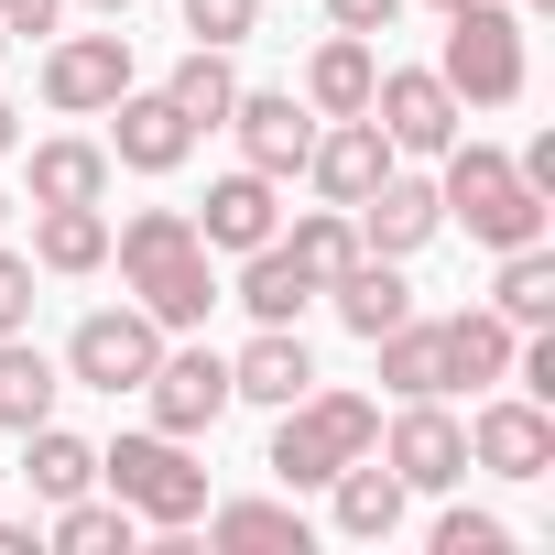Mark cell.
<instances>
[{
  "label": "cell",
  "mask_w": 555,
  "mask_h": 555,
  "mask_svg": "<svg viewBox=\"0 0 555 555\" xmlns=\"http://www.w3.org/2000/svg\"><path fill=\"white\" fill-rule=\"evenodd\" d=\"M250 23H261V0H185L196 44H250Z\"/></svg>",
  "instance_id": "836d02e7"
},
{
  "label": "cell",
  "mask_w": 555,
  "mask_h": 555,
  "mask_svg": "<svg viewBox=\"0 0 555 555\" xmlns=\"http://www.w3.org/2000/svg\"><path fill=\"white\" fill-rule=\"evenodd\" d=\"M0 44H12V34H0Z\"/></svg>",
  "instance_id": "ee69618b"
},
{
  "label": "cell",
  "mask_w": 555,
  "mask_h": 555,
  "mask_svg": "<svg viewBox=\"0 0 555 555\" xmlns=\"http://www.w3.org/2000/svg\"><path fill=\"white\" fill-rule=\"evenodd\" d=\"M240 306H250V327H295L306 306H317V284H306V261L284 250V240H261V250H240V284H229Z\"/></svg>",
  "instance_id": "44dd1931"
},
{
  "label": "cell",
  "mask_w": 555,
  "mask_h": 555,
  "mask_svg": "<svg viewBox=\"0 0 555 555\" xmlns=\"http://www.w3.org/2000/svg\"><path fill=\"white\" fill-rule=\"evenodd\" d=\"M436 77L457 88V109H512L522 77H533V55H522V12H512V0H468V12H447V55H436Z\"/></svg>",
  "instance_id": "5b68a950"
},
{
  "label": "cell",
  "mask_w": 555,
  "mask_h": 555,
  "mask_svg": "<svg viewBox=\"0 0 555 555\" xmlns=\"http://www.w3.org/2000/svg\"><path fill=\"white\" fill-rule=\"evenodd\" d=\"M207 522V544H229V555H306V512L295 501H218V512H196Z\"/></svg>",
  "instance_id": "cb8c5ba5"
},
{
  "label": "cell",
  "mask_w": 555,
  "mask_h": 555,
  "mask_svg": "<svg viewBox=\"0 0 555 555\" xmlns=\"http://www.w3.org/2000/svg\"><path fill=\"white\" fill-rule=\"evenodd\" d=\"M0 229H12V196H0Z\"/></svg>",
  "instance_id": "7bdbcfd3"
},
{
  "label": "cell",
  "mask_w": 555,
  "mask_h": 555,
  "mask_svg": "<svg viewBox=\"0 0 555 555\" xmlns=\"http://www.w3.org/2000/svg\"><path fill=\"white\" fill-rule=\"evenodd\" d=\"M490 306H501L512 327H555V250H544V240L501 250V284H490Z\"/></svg>",
  "instance_id": "f1b7e54d"
},
{
  "label": "cell",
  "mask_w": 555,
  "mask_h": 555,
  "mask_svg": "<svg viewBox=\"0 0 555 555\" xmlns=\"http://www.w3.org/2000/svg\"><path fill=\"white\" fill-rule=\"evenodd\" d=\"M109 196V142H34V207H99Z\"/></svg>",
  "instance_id": "d4e9b609"
},
{
  "label": "cell",
  "mask_w": 555,
  "mask_h": 555,
  "mask_svg": "<svg viewBox=\"0 0 555 555\" xmlns=\"http://www.w3.org/2000/svg\"><path fill=\"white\" fill-rule=\"evenodd\" d=\"M371 447H382V403L306 382V392L284 403V425H272V457H261V468L284 479V490H327V479H338L349 457H371Z\"/></svg>",
  "instance_id": "3957f363"
},
{
  "label": "cell",
  "mask_w": 555,
  "mask_h": 555,
  "mask_svg": "<svg viewBox=\"0 0 555 555\" xmlns=\"http://www.w3.org/2000/svg\"><path fill=\"white\" fill-rule=\"evenodd\" d=\"M272 229H284V196H272V175H250V164L218 175L207 207H196V240H207V250H261Z\"/></svg>",
  "instance_id": "2e32d148"
},
{
  "label": "cell",
  "mask_w": 555,
  "mask_h": 555,
  "mask_svg": "<svg viewBox=\"0 0 555 555\" xmlns=\"http://www.w3.org/2000/svg\"><path fill=\"white\" fill-rule=\"evenodd\" d=\"M44 544H55V555H131V512L77 490V501H55V533H44Z\"/></svg>",
  "instance_id": "1f68e13d"
},
{
  "label": "cell",
  "mask_w": 555,
  "mask_h": 555,
  "mask_svg": "<svg viewBox=\"0 0 555 555\" xmlns=\"http://www.w3.org/2000/svg\"><path fill=\"white\" fill-rule=\"evenodd\" d=\"M272 240L306 261V284H317V295L338 284L349 261H360V218H349V207H317V218H295V229H272Z\"/></svg>",
  "instance_id": "f546056e"
},
{
  "label": "cell",
  "mask_w": 555,
  "mask_h": 555,
  "mask_svg": "<svg viewBox=\"0 0 555 555\" xmlns=\"http://www.w3.org/2000/svg\"><path fill=\"white\" fill-rule=\"evenodd\" d=\"M66 0H0V34H55Z\"/></svg>",
  "instance_id": "8d00e7d4"
},
{
  "label": "cell",
  "mask_w": 555,
  "mask_h": 555,
  "mask_svg": "<svg viewBox=\"0 0 555 555\" xmlns=\"http://www.w3.org/2000/svg\"><path fill=\"white\" fill-rule=\"evenodd\" d=\"M109 250H120V272H131V295H142V317L175 338V327H207V306H229L218 295V272H207V240H196V218L185 207H131L120 229H109Z\"/></svg>",
  "instance_id": "6da1fadb"
},
{
  "label": "cell",
  "mask_w": 555,
  "mask_h": 555,
  "mask_svg": "<svg viewBox=\"0 0 555 555\" xmlns=\"http://www.w3.org/2000/svg\"><path fill=\"white\" fill-rule=\"evenodd\" d=\"M12 153H23V109H12V99H0V164H12Z\"/></svg>",
  "instance_id": "74e56055"
},
{
  "label": "cell",
  "mask_w": 555,
  "mask_h": 555,
  "mask_svg": "<svg viewBox=\"0 0 555 555\" xmlns=\"http://www.w3.org/2000/svg\"><path fill=\"white\" fill-rule=\"evenodd\" d=\"M371 120H382V142H392V153L436 164V153L457 142V120H468V109H457V88H447L436 66H382V77H371Z\"/></svg>",
  "instance_id": "52a82bcc"
},
{
  "label": "cell",
  "mask_w": 555,
  "mask_h": 555,
  "mask_svg": "<svg viewBox=\"0 0 555 555\" xmlns=\"http://www.w3.org/2000/svg\"><path fill=\"white\" fill-rule=\"evenodd\" d=\"M382 457H392V479H403V490H457V479H468V425L447 414V392H425V403H403V414H392Z\"/></svg>",
  "instance_id": "8fae6325"
},
{
  "label": "cell",
  "mask_w": 555,
  "mask_h": 555,
  "mask_svg": "<svg viewBox=\"0 0 555 555\" xmlns=\"http://www.w3.org/2000/svg\"><path fill=\"white\" fill-rule=\"evenodd\" d=\"M0 555H34V522H0Z\"/></svg>",
  "instance_id": "f35d334b"
},
{
  "label": "cell",
  "mask_w": 555,
  "mask_h": 555,
  "mask_svg": "<svg viewBox=\"0 0 555 555\" xmlns=\"http://www.w3.org/2000/svg\"><path fill=\"white\" fill-rule=\"evenodd\" d=\"M306 382H317V360H306L295 327H250V349L229 360V403H272V414H284Z\"/></svg>",
  "instance_id": "ac0fdd59"
},
{
  "label": "cell",
  "mask_w": 555,
  "mask_h": 555,
  "mask_svg": "<svg viewBox=\"0 0 555 555\" xmlns=\"http://www.w3.org/2000/svg\"><path fill=\"white\" fill-rule=\"evenodd\" d=\"M218 131H240V164L284 185V175H306V142H317V109H306L295 88H240Z\"/></svg>",
  "instance_id": "30bf717a"
},
{
  "label": "cell",
  "mask_w": 555,
  "mask_h": 555,
  "mask_svg": "<svg viewBox=\"0 0 555 555\" xmlns=\"http://www.w3.org/2000/svg\"><path fill=\"white\" fill-rule=\"evenodd\" d=\"M327 490H338V533H349V544H392V533H403V501H414V490L392 479V457H349Z\"/></svg>",
  "instance_id": "ffe728a7"
},
{
  "label": "cell",
  "mask_w": 555,
  "mask_h": 555,
  "mask_svg": "<svg viewBox=\"0 0 555 555\" xmlns=\"http://www.w3.org/2000/svg\"><path fill=\"white\" fill-rule=\"evenodd\" d=\"M99 479H109V501L131 512V522H153V533H185L196 512H207V468L185 457V436H120V447H99Z\"/></svg>",
  "instance_id": "277c9868"
},
{
  "label": "cell",
  "mask_w": 555,
  "mask_h": 555,
  "mask_svg": "<svg viewBox=\"0 0 555 555\" xmlns=\"http://www.w3.org/2000/svg\"><path fill=\"white\" fill-rule=\"evenodd\" d=\"M109 261V207H44L34 218V272H99Z\"/></svg>",
  "instance_id": "484cf974"
},
{
  "label": "cell",
  "mask_w": 555,
  "mask_h": 555,
  "mask_svg": "<svg viewBox=\"0 0 555 555\" xmlns=\"http://www.w3.org/2000/svg\"><path fill=\"white\" fill-rule=\"evenodd\" d=\"M327 23H338V34H392L403 0H327Z\"/></svg>",
  "instance_id": "d590c367"
},
{
  "label": "cell",
  "mask_w": 555,
  "mask_h": 555,
  "mask_svg": "<svg viewBox=\"0 0 555 555\" xmlns=\"http://www.w3.org/2000/svg\"><path fill=\"white\" fill-rule=\"evenodd\" d=\"M436 555H512V522L457 501V512H436Z\"/></svg>",
  "instance_id": "d6a6232c"
},
{
  "label": "cell",
  "mask_w": 555,
  "mask_h": 555,
  "mask_svg": "<svg viewBox=\"0 0 555 555\" xmlns=\"http://www.w3.org/2000/svg\"><path fill=\"white\" fill-rule=\"evenodd\" d=\"M23 490H34V501H77V490H99V447L66 436L55 414L23 425Z\"/></svg>",
  "instance_id": "603a6c76"
},
{
  "label": "cell",
  "mask_w": 555,
  "mask_h": 555,
  "mask_svg": "<svg viewBox=\"0 0 555 555\" xmlns=\"http://www.w3.org/2000/svg\"><path fill=\"white\" fill-rule=\"evenodd\" d=\"M164 99H175L196 131H218V120H229V99H240V77H229V44H196V55L164 77Z\"/></svg>",
  "instance_id": "4dcf8cb0"
},
{
  "label": "cell",
  "mask_w": 555,
  "mask_h": 555,
  "mask_svg": "<svg viewBox=\"0 0 555 555\" xmlns=\"http://www.w3.org/2000/svg\"><path fill=\"white\" fill-rule=\"evenodd\" d=\"M392 164H403V153L382 142V120H371V109H349V120H327V131L306 142V175H317V196H327V207H360Z\"/></svg>",
  "instance_id": "4fadbf2b"
},
{
  "label": "cell",
  "mask_w": 555,
  "mask_h": 555,
  "mask_svg": "<svg viewBox=\"0 0 555 555\" xmlns=\"http://www.w3.org/2000/svg\"><path fill=\"white\" fill-rule=\"evenodd\" d=\"M512 12H544V0H512Z\"/></svg>",
  "instance_id": "b9f144b4"
},
{
  "label": "cell",
  "mask_w": 555,
  "mask_h": 555,
  "mask_svg": "<svg viewBox=\"0 0 555 555\" xmlns=\"http://www.w3.org/2000/svg\"><path fill=\"white\" fill-rule=\"evenodd\" d=\"M120 88H142L131 77V34H66V44H44V109L99 120Z\"/></svg>",
  "instance_id": "9c48e42d"
},
{
  "label": "cell",
  "mask_w": 555,
  "mask_h": 555,
  "mask_svg": "<svg viewBox=\"0 0 555 555\" xmlns=\"http://www.w3.org/2000/svg\"><path fill=\"white\" fill-rule=\"evenodd\" d=\"M327 306H338V327H349V338H382V327H403V317H414V284H403V261L360 250L338 284H327Z\"/></svg>",
  "instance_id": "d6986e66"
},
{
  "label": "cell",
  "mask_w": 555,
  "mask_h": 555,
  "mask_svg": "<svg viewBox=\"0 0 555 555\" xmlns=\"http://www.w3.org/2000/svg\"><path fill=\"white\" fill-rule=\"evenodd\" d=\"M425 12H468V0H425Z\"/></svg>",
  "instance_id": "60d3db41"
},
{
  "label": "cell",
  "mask_w": 555,
  "mask_h": 555,
  "mask_svg": "<svg viewBox=\"0 0 555 555\" xmlns=\"http://www.w3.org/2000/svg\"><path fill=\"white\" fill-rule=\"evenodd\" d=\"M55 392H66V371L12 327V338H0V425H12V436H23V425H44V414H55Z\"/></svg>",
  "instance_id": "83f0119b"
},
{
  "label": "cell",
  "mask_w": 555,
  "mask_h": 555,
  "mask_svg": "<svg viewBox=\"0 0 555 555\" xmlns=\"http://www.w3.org/2000/svg\"><path fill=\"white\" fill-rule=\"evenodd\" d=\"M468 468H490V479H544V468H555V403L490 392V403L468 414Z\"/></svg>",
  "instance_id": "ba28073f"
},
{
  "label": "cell",
  "mask_w": 555,
  "mask_h": 555,
  "mask_svg": "<svg viewBox=\"0 0 555 555\" xmlns=\"http://www.w3.org/2000/svg\"><path fill=\"white\" fill-rule=\"evenodd\" d=\"M99 120H109V164H131V175H175V164L196 153V120H185L164 88H120Z\"/></svg>",
  "instance_id": "7c38bea8"
},
{
  "label": "cell",
  "mask_w": 555,
  "mask_h": 555,
  "mask_svg": "<svg viewBox=\"0 0 555 555\" xmlns=\"http://www.w3.org/2000/svg\"><path fill=\"white\" fill-rule=\"evenodd\" d=\"M371 77H382L371 34H327V44L306 55V109H317V120H349V109H371Z\"/></svg>",
  "instance_id": "7402d4cb"
},
{
  "label": "cell",
  "mask_w": 555,
  "mask_h": 555,
  "mask_svg": "<svg viewBox=\"0 0 555 555\" xmlns=\"http://www.w3.org/2000/svg\"><path fill=\"white\" fill-rule=\"evenodd\" d=\"M142 403H153L164 436H207V425L229 414V360H218V349H164L153 382H142Z\"/></svg>",
  "instance_id": "5bb4252c"
},
{
  "label": "cell",
  "mask_w": 555,
  "mask_h": 555,
  "mask_svg": "<svg viewBox=\"0 0 555 555\" xmlns=\"http://www.w3.org/2000/svg\"><path fill=\"white\" fill-rule=\"evenodd\" d=\"M153 360H164V327L142 317V306H99V317H77V338H66V382H88V392H142L153 382Z\"/></svg>",
  "instance_id": "8992f818"
},
{
  "label": "cell",
  "mask_w": 555,
  "mask_h": 555,
  "mask_svg": "<svg viewBox=\"0 0 555 555\" xmlns=\"http://www.w3.org/2000/svg\"><path fill=\"white\" fill-rule=\"evenodd\" d=\"M371 349H382V382H392L403 403H425V392H457V382H447V327L403 317V327H382Z\"/></svg>",
  "instance_id": "4316f807"
},
{
  "label": "cell",
  "mask_w": 555,
  "mask_h": 555,
  "mask_svg": "<svg viewBox=\"0 0 555 555\" xmlns=\"http://www.w3.org/2000/svg\"><path fill=\"white\" fill-rule=\"evenodd\" d=\"M349 218H360V250H382V261H403V250H425V240L447 229L436 185H425V175H403V164H392V175H382V185H371Z\"/></svg>",
  "instance_id": "9a60e30c"
},
{
  "label": "cell",
  "mask_w": 555,
  "mask_h": 555,
  "mask_svg": "<svg viewBox=\"0 0 555 555\" xmlns=\"http://www.w3.org/2000/svg\"><path fill=\"white\" fill-rule=\"evenodd\" d=\"M447 327V382L457 392H490V382H512V349H522V327L501 317V306H457V317H436Z\"/></svg>",
  "instance_id": "e0dca14e"
},
{
  "label": "cell",
  "mask_w": 555,
  "mask_h": 555,
  "mask_svg": "<svg viewBox=\"0 0 555 555\" xmlns=\"http://www.w3.org/2000/svg\"><path fill=\"white\" fill-rule=\"evenodd\" d=\"M34 327V250H0V338Z\"/></svg>",
  "instance_id": "e575fe53"
},
{
  "label": "cell",
  "mask_w": 555,
  "mask_h": 555,
  "mask_svg": "<svg viewBox=\"0 0 555 555\" xmlns=\"http://www.w3.org/2000/svg\"><path fill=\"white\" fill-rule=\"evenodd\" d=\"M436 164H447V175H436V207H447L479 250H522V240H544V218H555V207L522 185V164H512V153H490V142H447Z\"/></svg>",
  "instance_id": "7a4b0ae2"
},
{
  "label": "cell",
  "mask_w": 555,
  "mask_h": 555,
  "mask_svg": "<svg viewBox=\"0 0 555 555\" xmlns=\"http://www.w3.org/2000/svg\"><path fill=\"white\" fill-rule=\"evenodd\" d=\"M88 12H109V23H120V12H131V0H88Z\"/></svg>",
  "instance_id": "ab89813d"
}]
</instances>
